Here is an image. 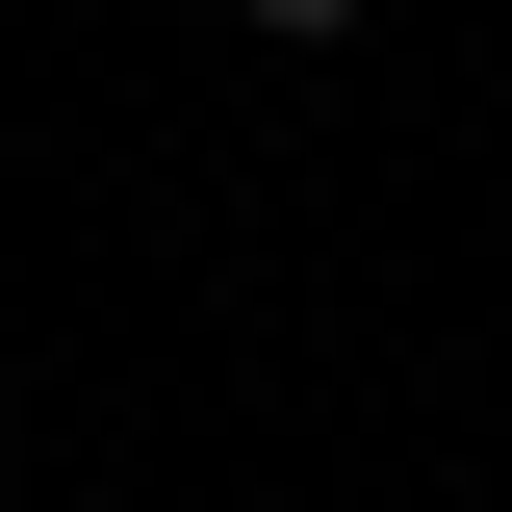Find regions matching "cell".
<instances>
[{
    "label": "cell",
    "instance_id": "6da1fadb",
    "mask_svg": "<svg viewBox=\"0 0 512 512\" xmlns=\"http://www.w3.org/2000/svg\"><path fill=\"white\" fill-rule=\"evenodd\" d=\"M231 26H256V52H359V0H231Z\"/></svg>",
    "mask_w": 512,
    "mask_h": 512
}]
</instances>
